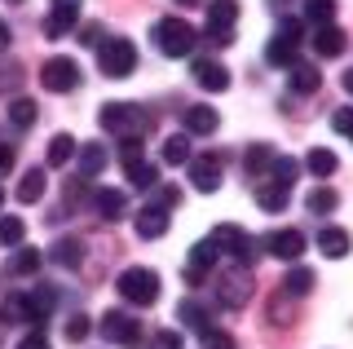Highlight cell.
<instances>
[{"mask_svg": "<svg viewBox=\"0 0 353 349\" xmlns=\"http://www.w3.org/2000/svg\"><path fill=\"white\" fill-rule=\"evenodd\" d=\"M97 124H102L110 137H119V141H146L154 119L141 111L137 102H106L102 111H97Z\"/></svg>", "mask_w": 353, "mask_h": 349, "instance_id": "obj_1", "label": "cell"}, {"mask_svg": "<svg viewBox=\"0 0 353 349\" xmlns=\"http://www.w3.org/2000/svg\"><path fill=\"white\" fill-rule=\"evenodd\" d=\"M212 288H216V301L225 305V310H243V305L252 301V266L234 261V266H225V270H212Z\"/></svg>", "mask_w": 353, "mask_h": 349, "instance_id": "obj_2", "label": "cell"}, {"mask_svg": "<svg viewBox=\"0 0 353 349\" xmlns=\"http://www.w3.org/2000/svg\"><path fill=\"white\" fill-rule=\"evenodd\" d=\"M154 40H159V53L185 58V53H194V45H199V31L185 23V18H159V23H154Z\"/></svg>", "mask_w": 353, "mask_h": 349, "instance_id": "obj_3", "label": "cell"}, {"mask_svg": "<svg viewBox=\"0 0 353 349\" xmlns=\"http://www.w3.org/2000/svg\"><path fill=\"white\" fill-rule=\"evenodd\" d=\"M115 288H119V297H124L128 305H154L159 301V275L146 270V266H128Z\"/></svg>", "mask_w": 353, "mask_h": 349, "instance_id": "obj_4", "label": "cell"}, {"mask_svg": "<svg viewBox=\"0 0 353 349\" xmlns=\"http://www.w3.org/2000/svg\"><path fill=\"white\" fill-rule=\"evenodd\" d=\"M97 67H102V75H110V80H124V75L137 71V49H132V40H106V45H97Z\"/></svg>", "mask_w": 353, "mask_h": 349, "instance_id": "obj_5", "label": "cell"}, {"mask_svg": "<svg viewBox=\"0 0 353 349\" xmlns=\"http://www.w3.org/2000/svg\"><path fill=\"white\" fill-rule=\"evenodd\" d=\"M97 332L119 349H141V341H146V336H141V323L132 319V314H124V310H106L102 323H97Z\"/></svg>", "mask_w": 353, "mask_h": 349, "instance_id": "obj_6", "label": "cell"}, {"mask_svg": "<svg viewBox=\"0 0 353 349\" xmlns=\"http://www.w3.org/2000/svg\"><path fill=\"white\" fill-rule=\"evenodd\" d=\"M212 248L225 252V257H234V261H243V266H256V248L261 243L248 230H239V226H216V230H212Z\"/></svg>", "mask_w": 353, "mask_h": 349, "instance_id": "obj_7", "label": "cell"}, {"mask_svg": "<svg viewBox=\"0 0 353 349\" xmlns=\"http://www.w3.org/2000/svg\"><path fill=\"white\" fill-rule=\"evenodd\" d=\"M234 23H239V0H216V5H208V40H212L216 49L234 45Z\"/></svg>", "mask_w": 353, "mask_h": 349, "instance_id": "obj_8", "label": "cell"}, {"mask_svg": "<svg viewBox=\"0 0 353 349\" xmlns=\"http://www.w3.org/2000/svg\"><path fill=\"white\" fill-rule=\"evenodd\" d=\"M296 49H301V23H296V18H287V23L274 31V40L265 45V62H274V67H292V62H296Z\"/></svg>", "mask_w": 353, "mask_h": 349, "instance_id": "obj_9", "label": "cell"}, {"mask_svg": "<svg viewBox=\"0 0 353 349\" xmlns=\"http://www.w3.org/2000/svg\"><path fill=\"white\" fill-rule=\"evenodd\" d=\"M40 84L49 93H71L80 89V67H75V58H49L40 67Z\"/></svg>", "mask_w": 353, "mask_h": 349, "instance_id": "obj_10", "label": "cell"}, {"mask_svg": "<svg viewBox=\"0 0 353 349\" xmlns=\"http://www.w3.org/2000/svg\"><path fill=\"white\" fill-rule=\"evenodd\" d=\"M80 5H84V0H53L49 18H44V36L62 40L66 31H75V23H80Z\"/></svg>", "mask_w": 353, "mask_h": 349, "instance_id": "obj_11", "label": "cell"}, {"mask_svg": "<svg viewBox=\"0 0 353 349\" xmlns=\"http://www.w3.org/2000/svg\"><path fill=\"white\" fill-rule=\"evenodd\" d=\"M265 252L270 257H279V261H296L305 252V235L296 230V226H287V230H274V235H265Z\"/></svg>", "mask_w": 353, "mask_h": 349, "instance_id": "obj_12", "label": "cell"}, {"mask_svg": "<svg viewBox=\"0 0 353 349\" xmlns=\"http://www.w3.org/2000/svg\"><path fill=\"white\" fill-rule=\"evenodd\" d=\"M208 270H216V248H212V239H203V243L190 248V261H185V283H190V288H199Z\"/></svg>", "mask_w": 353, "mask_h": 349, "instance_id": "obj_13", "label": "cell"}, {"mask_svg": "<svg viewBox=\"0 0 353 349\" xmlns=\"http://www.w3.org/2000/svg\"><path fill=\"white\" fill-rule=\"evenodd\" d=\"M190 181H194V190L212 195L221 186V159L216 155H190Z\"/></svg>", "mask_w": 353, "mask_h": 349, "instance_id": "obj_14", "label": "cell"}, {"mask_svg": "<svg viewBox=\"0 0 353 349\" xmlns=\"http://www.w3.org/2000/svg\"><path fill=\"white\" fill-rule=\"evenodd\" d=\"M124 177L137 190H154V186H159V163H150L141 155H124Z\"/></svg>", "mask_w": 353, "mask_h": 349, "instance_id": "obj_15", "label": "cell"}, {"mask_svg": "<svg viewBox=\"0 0 353 349\" xmlns=\"http://www.w3.org/2000/svg\"><path fill=\"white\" fill-rule=\"evenodd\" d=\"M345 45H349V36L336 23H318V31H314V53L318 58H340Z\"/></svg>", "mask_w": 353, "mask_h": 349, "instance_id": "obj_16", "label": "cell"}, {"mask_svg": "<svg viewBox=\"0 0 353 349\" xmlns=\"http://www.w3.org/2000/svg\"><path fill=\"white\" fill-rule=\"evenodd\" d=\"M194 80H199V89H208V93H225L230 89V71L221 67V62H212V58L194 62Z\"/></svg>", "mask_w": 353, "mask_h": 349, "instance_id": "obj_17", "label": "cell"}, {"mask_svg": "<svg viewBox=\"0 0 353 349\" xmlns=\"http://www.w3.org/2000/svg\"><path fill=\"white\" fill-rule=\"evenodd\" d=\"M349 230H340V226H323L318 230V252H323L327 261H345L349 257Z\"/></svg>", "mask_w": 353, "mask_h": 349, "instance_id": "obj_18", "label": "cell"}, {"mask_svg": "<svg viewBox=\"0 0 353 349\" xmlns=\"http://www.w3.org/2000/svg\"><path fill=\"white\" fill-rule=\"evenodd\" d=\"M168 235V208L150 203V208L137 212V239H163Z\"/></svg>", "mask_w": 353, "mask_h": 349, "instance_id": "obj_19", "label": "cell"}, {"mask_svg": "<svg viewBox=\"0 0 353 349\" xmlns=\"http://www.w3.org/2000/svg\"><path fill=\"white\" fill-rule=\"evenodd\" d=\"M40 261H44L40 248H18V252L5 261V275L9 279H27V275H36V270H40Z\"/></svg>", "mask_w": 353, "mask_h": 349, "instance_id": "obj_20", "label": "cell"}, {"mask_svg": "<svg viewBox=\"0 0 353 349\" xmlns=\"http://www.w3.org/2000/svg\"><path fill=\"white\" fill-rule=\"evenodd\" d=\"M75 155H80V177H97V172L106 168V159H110V150L106 146H97V141H84V146H75Z\"/></svg>", "mask_w": 353, "mask_h": 349, "instance_id": "obj_21", "label": "cell"}, {"mask_svg": "<svg viewBox=\"0 0 353 349\" xmlns=\"http://www.w3.org/2000/svg\"><path fill=\"white\" fill-rule=\"evenodd\" d=\"M22 301H27V319L31 323H44L53 314V305H58V292H53V288H36V292H27Z\"/></svg>", "mask_w": 353, "mask_h": 349, "instance_id": "obj_22", "label": "cell"}, {"mask_svg": "<svg viewBox=\"0 0 353 349\" xmlns=\"http://www.w3.org/2000/svg\"><path fill=\"white\" fill-rule=\"evenodd\" d=\"M287 84H292L296 93H318V89H323V75H318V67H309V62H292Z\"/></svg>", "mask_w": 353, "mask_h": 349, "instance_id": "obj_23", "label": "cell"}, {"mask_svg": "<svg viewBox=\"0 0 353 349\" xmlns=\"http://www.w3.org/2000/svg\"><path fill=\"white\" fill-rule=\"evenodd\" d=\"M185 133L190 137H208V133H216V111L212 106H190V111H185Z\"/></svg>", "mask_w": 353, "mask_h": 349, "instance_id": "obj_24", "label": "cell"}, {"mask_svg": "<svg viewBox=\"0 0 353 349\" xmlns=\"http://www.w3.org/2000/svg\"><path fill=\"white\" fill-rule=\"evenodd\" d=\"M124 208H128V203H124V195H119V190H97L93 195V212L102 217V221H110V226L124 217Z\"/></svg>", "mask_w": 353, "mask_h": 349, "instance_id": "obj_25", "label": "cell"}, {"mask_svg": "<svg viewBox=\"0 0 353 349\" xmlns=\"http://www.w3.org/2000/svg\"><path fill=\"white\" fill-rule=\"evenodd\" d=\"M287 199H292V190L279 186V181H270V177H265L261 186H256V203H261L265 212H283V208H287Z\"/></svg>", "mask_w": 353, "mask_h": 349, "instance_id": "obj_26", "label": "cell"}, {"mask_svg": "<svg viewBox=\"0 0 353 349\" xmlns=\"http://www.w3.org/2000/svg\"><path fill=\"white\" fill-rule=\"evenodd\" d=\"M279 288L287 292V297H309V292H314V270H309V266H292L283 275Z\"/></svg>", "mask_w": 353, "mask_h": 349, "instance_id": "obj_27", "label": "cell"}, {"mask_svg": "<svg viewBox=\"0 0 353 349\" xmlns=\"http://www.w3.org/2000/svg\"><path fill=\"white\" fill-rule=\"evenodd\" d=\"M49 257L58 261L62 270H75V266L84 261V243H80V239H71V235H66V239H58V243L49 248Z\"/></svg>", "mask_w": 353, "mask_h": 349, "instance_id": "obj_28", "label": "cell"}, {"mask_svg": "<svg viewBox=\"0 0 353 349\" xmlns=\"http://www.w3.org/2000/svg\"><path fill=\"white\" fill-rule=\"evenodd\" d=\"M176 323H185L190 332H208V327H212V314H208L199 301H181L176 305Z\"/></svg>", "mask_w": 353, "mask_h": 349, "instance_id": "obj_29", "label": "cell"}, {"mask_svg": "<svg viewBox=\"0 0 353 349\" xmlns=\"http://www.w3.org/2000/svg\"><path fill=\"white\" fill-rule=\"evenodd\" d=\"M44 186H49V177H44V168H27L22 172V181H18V203H36Z\"/></svg>", "mask_w": 353, "mask_h": 349, "instance_id": "obj_30", "label": "cell"}, {"mask_svg": "<svg viewBox=\"0 0 353 349\" xmlns=\"http://www.w3.org/2000/svg\"><path fill=\"white\" fill-rule=\"evenodd\" d=\"M336 150H327V146H314V150H309V155H305V168L309 172H314V177L318 181H323V177H331V172H336Z\"/></svg>", "mask_w": 353, "mask_h": 349, "instance_id": "obj_31", "label": "cell"}, {"mask_svg": "<svg viewBox=\"0 0 353 349\" xmlns=\"http://www.w3.org/2000/svg\"><path fill=\"white\" fill-rule=\"evenodd\" d=\"M296 172H301V163H296L292 155H274V159H270V168H265V177H270V181H279V186H287V190H292Z\"/></svg>", "mask_w": 353, "mask_h": 349, "instance_id": "obj_32", "label": "cell"}, {"mask_svg": "<svg viewBox=\"0 0 353 349\" xmlns=\"http://www.w3.org/2000/svg\"><path fill=\"white\" fill-rule=\"evenodd\" d=\"M159 159L163 163H190V133H172L168 141H163V150H159Z\"/></svg>", "mask_w": 353, "mask_h": 349, "instance_id": "obj_33", "label": "cell"}, {"mask_svg": "<svg viewBox=\"0 0 353 349\" xmlns=\"http://www.w3.org/2000/svg\"><path fill=\"white\" fill-rule=\"evenodd\" d=\"M75 146H80V141H75L71 133H58L49 141V168H62V163H71L75 159Z\"/></svg>", "mask_w": 353, "mask_h": 349, "instance_id": "obj_34", "label": "cell"}, {"mask_svg": "<svg viewBox=\"0 0 353 349\" xmlns=\"http://www.w3.org/2000/svg\"><path fill=\"white\" fill-rule=\"evenodd\" d=\"M270 159H274V150L265 146V141H256V146L243 155V168H248V177L256 181V177H265V168H270Z\"/></svg>", "mask_w": 353, "mask_h": 349, "instance_id": "obj_35", "label": "cell"}, {"mask_svg": "<svg viewBox=\"0 0 353 349\" xmlns=\"http://www.w3.org/2000/svg\"><path fill=\"white\" fill-rule=\"evenodd\" d=\"M309 212H314V217H323V212H336V203H340V195L336 190H331V186H314V190H309Z\"/></svg>", "mask_w": 353, "mask_h": 349, "instance_id": "obj_36", "label": "cell"}, {"mask_svg": "<svg viewBox=\"0 0 353 349\" xmlns=\"http://www.w3.org/2000/svg\"><path fill=\"white\" fill-rule=\"evenodd\" d=\"M9 124H14V128H31V124H36V102H31V97H14V102H9Z\"/></svg>", "mask_w": 353, "mask_h": 349, "instance_id": "obj_37", "label": "cell"}, {"mask_svg": "<svg viewBox=\"0 0 353 349\" xmlns=\"http://www.w3.org/2000/svg\"><path fill=\"white\" fill-rule=\"evenodd\" d=\"M305 18L309 23H331L336 18V0H305Z\"/></svg>", "mask_w": 353, "mask_h": 349, "instance_id": "obj_38", "label": "cell"}, {"mask_svg": "<svg viewBox=\"0 0 353 349\" xmlns=\"http://www.w3.org/2000/svg\"><path fill=\"white\" fill-rule=\"evenodd\" d=\"M0 319H5V323H31L27 319V301H22L18 292H14V297H5V305H0Z\"/></svg>", "mask_w": 353, "mask_h": 349, "instance_id": "obj_39", "label": "cell"}, {"mask_svg": "<svg viewBox=\"0 0 353 349\" xmlns=\"http://www.w3.org/2000/svg\"><path fill=\"white\" fill-rule=\"evenodd\" d=\"M22 235H27L22 217H0V243H22Z\"/></svg>", "mask_w": 353, "mask_h": 349, "instance_id": "obj_40", "label": "cell"}, {"mask_svg": "<svg viewBox=\"0 0 353 349\" xmlns=\"http://www.w3.org/2000/svg\"><path fill=\"white\" fill-rule=\"evenodd\" d=\"M88 332H93V323H88L84 314H71V319H66V341H71V345L88 341Z\"/></svg>", "mask_w": 353, "mask_h": 349, "instance_id": "obj_41", "label": "cell"}, {"mask_svg": "<svg viewBox=\"0 0 353 349\" xmlns=\"http://www.w3.org/2000/svg\"><path fill=\"white\" fill-rule=\"evenodd\" d=\"M203 336V349H234V341H230L225 332H212V327H208V332H199Z\"/></svg>", "mask_w": 353, "mask_h": 349, "instance_id": "obj_42", "label": "cell"}, {"mask_svg": "<svg viewBox=\"0 0 353 349\" xmlns=\"http://www.w3.org/2000/svg\"><path fill=\"white\" fill-rule=\"evenodd\" d=\"M150 349H181V336H176V332H154Z\"/></svg>", "mask_w": 353, "mask_h": 349, "instance_id": "obj_43", "label": "cell"}, {"mask_svg": "<svg viewBox=\"0 0 353 349\" xmlns=\"http://www.w3.org/2000/svg\"><path fill=\"white\" fill-rule=\"evenodd\" d=\"M154 190H159V208H172V203L181 199V190H176V186H154Z\"/></svg>", "mask_w": 353, "mask_h": 349, "instance_id": "obj_44", "label": "cell"}, {"mask_svg": "<svg viewBox=\"0 0 353 349\" xmlns=\"http://www.w3.org/2000/svg\"><path fill=\"white\" fill-rule=\"evenodd\" d=\"M331 124H336V133H345V137H353V111H340L336 119H331Z\"/></svg>", "mask_w": 353, "mask_h": 349, "instance_id": "obj_45", "label": "cell"}, {"mask_svg": "<svg viewBox=\"0 0 353 349\" xmlns=\"http://www.w3.org/2000/svg\"><path fill=\"white\" fill-rule=\"evenodd\" d=\"M18 349H53L49 341H44V332H31V336H22V345Z\"/></svg>", "mask_w": 353, "mask_h": 349, "instance_id": "obj_46", "label": "cell"}, {"mask_svg": "<svg viewBox=\"0 0 353 349\" xmlns=\"http://www.w3.org/2000/svg\"><path fill=\"white\" fill-rule=\"evenodd\" d=\"M9 168H14V146L0 141V172H9Z\"/></svg>", "mask_w": 353, "mask_h": 349, "instance_id": "obj_47", "label": "cell"}, {"mask_svg": "<svg viewBox=\"0 0 353 349\" xmlns=\"http://www.w3.org/2000/svg\"><path fill=\"white\" fill-rule=\"evenodd\" d=\"M9 40H14V31H9V23H0V49H9Z\"/></svg>", "mask_w": 353, "mask_h": 349, "instance_id": "obj_48", "label": "cell"}, {"mask_svg": "<svg viewBox=\"0 0 353 349\" xmlns=\"http://www.w3.org/2000/svg\"><path fill=\"white\" fill-rule=\"evenodd\" d=\"M14 84H18V75H14V71H9V75L0 71V89H14Z\"/></svg>", "mask_w": 353, "mask_h": 349, "instance_id": "obj_49", "label": "cell"}, {"mask_svg": "<svg viewBox=\"0 0 353 349\" xmlns=\"http://www.w3.org/2000/svg\"><path fill=\"white\" fill-rule=\"evenodd\" d=\"M345 93H349V97H353V67H349V71H345Z\"/></svg>", "mask_w": 353, "mask_h": 349, "instance_id": "obj_50", "label": "cell"}, {"mask_svg": "<svg viewBox=\"0 0 353 349\" xmlns=\"http://www.w3.org/2000/svg\"><path fill=\"white\" fill-rule=\"evenodd\" d=\"M176 5H203V0H176Z\"/></svg>", "mask_w": 353, "mask_h": 349, "instance_id": "obj_51", "label": "cell"}, {"mask_svg": "<svg viewBox=\"0 0 353 349\" xmlns=\"http://www.w3.org/2000/svg\"><path fill=\"white\" fill-rule=\"evenodd\" d=\"M0 208H5V186H0Z\"/></svg>", "mask_w": 353, "mask_h": 349, "instance_id": "obj_52", "label": "cell"}, {"mask_svg": "<svg viewBox=\"0 0 353 349\" xmlns=\"http://www.w3.org/2000/svg\"><path fill=\"white\" fill-rule=\"evenodd\" d=\"M9 5H22V0H9Z\"/></svg>", "mask_w": 353, "mask_h": 349, "instance_id": "obj_53", "label": "cell"}]
</instances>
